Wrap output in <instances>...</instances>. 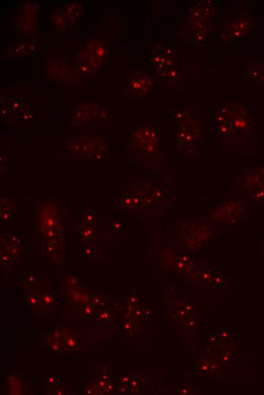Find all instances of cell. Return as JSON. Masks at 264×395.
<instances>
[{
	"label": "cell",
	"instance_id": "f1b7e54d",
	"mask_svg": "<svg viewBox=\"0 0 264 395\" xmlns=\"http://www.w3.org/2000/svg\"><path fill=\"white\" fill-rule=\"evenodd\" d=\"M84 313L88 317H91L97 313L96 307L90 301H88V303L85 306Z\"/></svg>",
	"mask_w": 264,
	"mask_h": 395
},
{
	"label": "cell",
	"instance_id": "7a4b0ae2",
	"mask_svg": "<svg viewBox=\"0 0 264 395\" xmlns=\"http://www.w3.org/2000/svg\"><path fill=\"white\" fill-rule=\"evenodd\" d=\"M214 106L213 95L196 97L176 107L170 114L174 148L185 158H197L204 148L207 117Z\"/></svg>",
	"mask_w": 264,
	"mask_h": 395
},
{
	"label": "cell",
	"instance_id": "4316f807",
	"mask_svg": "<svg viewBox=\"0 0 264 395\" xmlns=\"http://www.w3.org/2000/svg\"><path fill=\"white\" fill-rule=\"evenodd\" d=\"M98 324L101 325H107L113 320L111 312L106 309L98 310L97 312Z\"/></svg>",
	"mask_w": 264,
	"mask_h": 395
},
{
	"label": "cell",
	"instance_id": "e0dca14e",
	"mask_svg": "<svg viewBox=\"0 0 264 395\" xmlns=\"http://www.w3.org/2000/svg\"><path fill=\"white\" fill-rule=\"evenodd\" d=\"M29 382L21 373H11L5 381L4 390L8 394H25L28 390Z\"/></svg>",
	"mask_w": 264,
	"mask_h": 395
},
{
	"label": "cell",
	"instance_id": "7402d4cb",
	"mask_svg": "<svg viewBox=\"0 0 264 395\" xmlns=\"http://www.w3.org/2000/svg\"><path fill=\"white\" fill-rule=\"evenodd\" d=\"M38 291L40 308L44 312L51 310L59 301L58 296L52 291H43L40 290Z\"/></svg>",
	"mask_w": 264,
	"mask_h": 395
},
{
	"label": "cell",
	"instance_id": "603a6c76",
	"mask_svg": "<svg viewBox=\"0 0 264 395\" xmlns=\"http://www.w3.org/2000/svg\"><path fill=\"white\" fill-rule=\"evenodd\" d=\"M45 387V394L48 395L57 394V395H64V394H72L73 391L71 387L66 386L64 384L60 382H57L53 384L52 386H44Z\"/></svg>",
	"mask_w": 264,
	"mask_h": 395
},
{
	"label": "cell",
	"instance_id": "52a82bcc",
	"mask_svg": "<svg viewBox=\"0 0 264 395\" xmlns=\"http://www.w3.org/2000/svg\"><path fill=\"white\" fill-rule=\"evenodd\" d=\"M119 210H135L140 207H163L169 203L167 188L151 180L137 179L123 188L119 197L113 198Z\"/></svg>",
	"mask_w": 264,
	"mask_h": 395
},
{
	"label": "cell",
	"instance_id": "ffe728a7",
	"mask_svg": "<svg viewBox=\"0 0 264 395\" xmlns=\"http://www.w3.org/2000/svg\"><path fill=\"white\" fill-rule=\"evenodd\" d=\"M63 9L66 16H67L70 21L72 27L78 26L81 18L84 14V6L79 4H72Z\"/></svg>",
	"mask_w": 264,
	"mask_h": 395
},
{
	"label": "cell",
	"instance_id": "9c48e42d",
	"mask_svg": "<svg viewBox=\"0 0 264 395\" xmlns=\"http://www.w3.org/2000/svg\"><path fill=\"white\" fill-rule=\"evenodd\" d=\"M231 188L247 206H264V164L245 168L231 183Z\"/></svg>",
	"mask_w": 264,
	"mask_h": 395
},
{
	"label": "cell",
	"instance_id": "83f0119b",
	"mask_svg": "<svg viewBox=\"0 0 264 395\" xmlns=\"http://www.w3.org/2000/svg\"><path fill=\"white\" fill-rule=\"evenodd\" d=\"M5 148V146H4V150L1 148V150L4 151V153L1 152V160H0L1 161V171L3 170V168H6L8 161L11 158V156H12V152L9 153V151H12V149L10 148L6 152Z\"/></svg>",
	"mask_w": 264,
	"mask_h": 395
},
{
	"label": "cell",
	"instance_id": "8fae6325",
	"mask_svg": "<svg viewBox=\"0 0 264 395\" xmlns=\"http://www.w3.org/2000/svg\"><path fill=\"white\" fill-rule=\"evenodd\" d=\"M120 91L130 102H143L153 89V76L145 70L122 69Z\"/></svg>",
	"mask_w": 264,
	"mask_h": 395
},
{
	"label": "cell",
	"instance_id": "4fadbf2b",
	"mask_svg": "<svg viewBox=\"0 0 264 395\" xmlns=\"http://www.w3.org/2000/svg\"><path fill=\"white\" fill-rule=\"evenodd\" d=\"M47 74L48 78L59 87L62 89H72L79 87L84 77L80 75L68 63H65L57 58H53L47 65Z\"/></svg>",
	"mask_w": 264,
	"mask_h": 395
},
{
	"label": "cell",
	"instance_id": "5b68a950",
	"mask_svg": "<svg viewBox=\"0 0 264 395\" xmlns=\"http://www.w3.org/2000/svg\"><path fill=\"white\" fill-rule=\"evenodd\" d=\"M51 157L59 162L104 163L109 159V146L104 136L95 129H80L66 138L62 146L50 148Z\"/></svg>",
	"mask_w": 264,
	"mask_h": 395
},
{
	"label": "cell",
	"instance_id": "7c38bea8",
	"mask_svg": "<svg viewBox=\"0 0 264 395\" xmlns=\"http://www.w3.org/2000/svg\"><path fill=\"white\" fill-rule=\"evenodd\" d=\"M254 25L251 9L246 6H235L231 9L229 18L223 26L221 38L225 43L239 41Z\"/></svg>",
	"mask_w": 264,
	"mask_h": 395
},
{
	"label": "cell",
	"instance_id": "2e32d148",
	"mask_svg": "<svg viewBox=\"0 0 264 395\" xmlns=\"http://www.w3.org/2000/svg\"><path fill=\"white\" fill-rule=\"evenodd\" d=\"M62 348V356L72 357L79 352L82 347L80 339L71 328L57 325Z\"/></svg>",
	"mask_w": 264,
	"mask_h": 395
},
{
	"label": "cell",
	"instance_id": "ba28073f",
	"mask_svg": "<svg viewBox=\"0 0 264 395\" xmlns=\"http://www.w3.org/2000/svg\"><path fill=\"white\" fill-rule=\"evenodd\" d=\"M109 53V45L102 34H92L82 43L72 64L75 70L84 78L100 72Z\"/></svg>",
	"mask_w": 264,
	"mask_h": 395
},
{
	"label": "cell",
	"instance_id": "cb8c5ba5",
	"mask_svg": "<svg viewBox=\"0 0 264 395\" xmlns=\"http://www.w3.org/2000/svg\"><path fill=\"white\" fill-rule=\"evenodd\" d=\"M89 301L96 307L97 310L107 308V296L101 291H96L91 293Z\"/></svg>",
	"mask_w": 264,
	"mask_h": 395
},
{
	"label": "cell",
	"instance_id": "5bb4252c",
	"mask_svg": "<svg viewBox=\"0 0 264 395\" xmlns=\"http://www.w3.org/2000/svg\"><path fill=\"white\" fill-rule=\"evenodd\" d=\"M28 211V200L23 191L4 195L0 200V221L6 222L18 215L21 211Z\"/></svg>",
	"mask_w": 264,
	"mask_h": 395
},
{
	"label": "cell",
	"instance_id": "30bf717a",
	"mask_svg": "<svg viewBox=\"0 0 264 395\" xmlns=\"http://www.w3.org/2000/svg\"><path fill=\"white\" fill-rule=\"evenodd\" d=\"M119 125L120 117L94 103L79 104L74 109L70 120V127L80 129H113Z\"/></svg>",
	"mask_w": 264,
	"mask_h": 395
},
{
	"label": "cell",
	"instance_id": "9a60e30c",
	"mask_svg": "<svg viewBox=\"0 0 264 395\" xmlns=\"http://www.w3.org/2000/svg\"><path fill=\"white\" fill-rule=\"evenodd\" d=\"M11 259L18 261L19 259L24 256V244L23 240L19 234L12 232H6L1 237V250Z\"/></svg>",
	"mask_w": 264,
	"mask_h": 395
},
{
	"label": "cell",
	"instance_id": "f546056e",
	"mask_svg": "<svg viewBox=\"0 0 264 395\" xmlns=\"http://www.w3.org/2000/svg\"><path fill=\"white\" fill-rule=\"evenodd\" d=\"M44 386H49L53 385V384L57 383V380L56 377L53 374L47 375L46 377H44Z\"/></svg>",
	"mask_w": 264,
	"mask_h": 395
},
{
	"label": "cell",
	"instance_id": "d6986e66",
	"mask_svg": "<svg viewBox=\"0 0 264 395\" xmlns=\"http://www.w3.org/2000/svg\"><path fill=\"white\" fill-rule=\"evenodd\" d=\"M35 48V43L32 41L20 43L6 50L5 54L14 58H23L32 53Z\"/></svg>",
	"mask_w": 264,
	"mask_h": 395
},
{
	"label": "cell",
	"instance_id": "4dcf8cb0",
	"mask_svg": "<svg viewBox=\"0 0 264 395\" xmlns=\"http://www.w3.org/2000/svg\"><path fill=\"white\" fill-rule=\"evenodd\" d=\"M263 62V63H262L263 67L261 70V75L255 86L259 87V89H260L263 92H264V60Z\"/></svg>",
	"mask_w": 264,
	"mask_h": 395
},
{
	"label": "cell",
	"instance_id": "44dd1931",
	"mask_svg": "<svg viewBox=\"0 0 264 395\" xmlns=\"http://www.w3.org/2000/svg\"><path fill=\"white\" fill-rule=\"evenodd\" d=\"M52 24L59 32L68 31L70 27V21L65 13L63 8H59L51 17Z\"/></svg>",
	"mask_w": 264,
	"mask_h": 395
},
{
	"label": "cell",
	"instance_id": "6da1fadb",
	"mask_svg": "<svg viewBox=\"0 0 264 395\" xmlns=\"http://www.w3.org/2000/svg\"><path fill=\"white\" fill-rule=\"evenodd\" d=\"M212 107L214 144L231 161L264 156L251 109L235 97H221Z\"/></svg>",
	"mask_w": 264,
	"mask_h": 395
},
{
	"label": "cell",
	"instance_id": "484cf974",
	"mask_svg": "<svg viewBox=\"0 0 264 395\" xmlns=\"http://www.w3.org/2000/svg\"><path fill=\"white\" fill-rule=\"evenodd\" d=\"M24 299L28 308L33 310L40 308L38 291H31L26 293L24 296Z\"/></svg>",
	"mask_w": 264,
	"mask_h": 395
},
{
	"label": "cell",
	"instance_id": "277c9868",
	"mask_svg": "<svg viewBox=\"0 0 264 395\" xmlns=\"http://www.w3.org/2000/svg\"><path fill=\"white\" fill-rule=\"evenodd\" d=\"M125 151L129 161L158 173L165 180L171 178L173 170L164 152L162 130L158 123L129 126Z\"/></svg>",
	"mask_w": 264,
	"mask_h": 395
},
{
	"label": "cell",
	"instance_id": "ac0fdd59",
	"mask_svg": "<svg viewBox=\"0 0 264 395\" xmlns=\"http://www.w3.org/2000/svg\"><path fill=\"white\" fill-rule=\"evenodd\" d=\"M40 338L43 346L51 351V352L62 356V348L57 325L50 328L49 331L43 332Z\"/></svg>",
	"mask_w": 264,
	"mask_h": 395
},
{
	"label": "cell",
	"instance_id": "3957f363",
	"mask_svg": "<svg viewBox=\"0 0 264 395\" xmlns=\"http://www.w3.org/2000/svg\"><path fill=\"white\" fill-rule=\"evenodd\" d=\"M148 60L158 82L172 92H182L196 84L204 85L212 76L206 65L187 58L163 43L149 50Z\"/></svg>",
	"mask_w": 264,
	"mask_h": 395
},
{
	"label": "cell",
	"instance_id": "8992f818",
	"mask_svg": "<svg viewBox=\"0 0 264 395\" xmlns=\"http://www.w3.org/2000/svg\"><path fill=\"white\" fill-rule=\"evenodd\" d=\"M217 12L218 4L214 0L194 2L187 9L177 36L190 45L204 48L213 31Z\"/></svg>",
	"mask_w": 264,
	"mask_h": 395
},
{
	"label": "cell",
	"instance_id": "d4e9b609",
	"mask_svg": "<svg viewBox=\"0 0 264 395\" xmlns=\"http://www.w3.org/2000/svg\"><path fill=\"white\" fill-rule=\"evenodd\" d=\"M44 278L42 272L39 271H30L25 274L24 285L28 288H31L38 283V281H42Z\"/></svg>",
	"mask_w": 264,
	"mask_h": 395
}]
</instances>
